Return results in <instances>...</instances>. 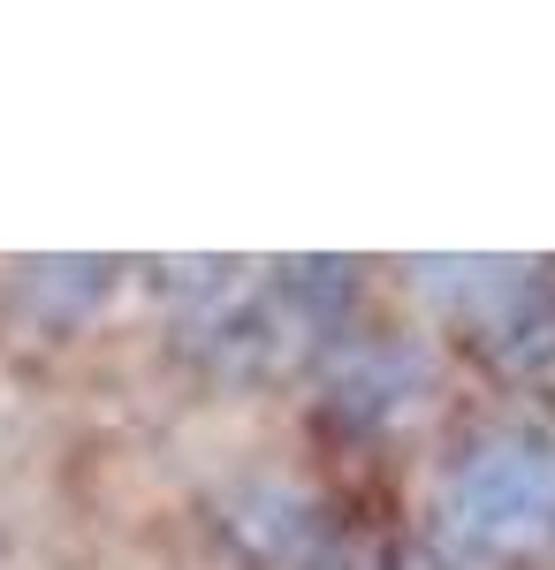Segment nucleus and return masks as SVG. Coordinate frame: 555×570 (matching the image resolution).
Instances as JSON below:
<instances>
[{"label": "nucleus", "instance_id": "1", "mask_svg": "<svg viewBox=\"0 0 555 570\" xmlns=\"http://www.w3.org/2000/svg\"><path fill=\"white\" fill-rule=\"evenodd\" d=\"M434 532L465 563H517L555 540V434L487 426L434 487Z\"/></svg>", "mask_w": 555, "mask_h": 570}]
</instances>
